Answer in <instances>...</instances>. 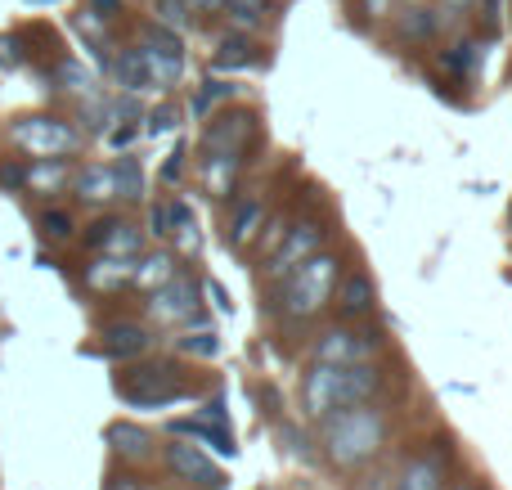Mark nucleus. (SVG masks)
Segmentation results:
<instances>
[{"label":"nucleus","instance_id":"39","mask_svg":"<svg viewBox=\"0 0 512 490\" xmlns=\"http://www.w3.org/2000/svg\"><path fill=\"white\" fill-rule=\"evenodd\" d=\"M90 14H99V18H117V14H122V0H90Z\"/></svg>","mask_w":512,"mask_h":490},{"label":"nucleus","instance_id":"38","mask_svg":"<svg viewBox=\"0 0 512 490\" xmlns=\"http://www.w3.org/2000/svg\"><path fill=\"white\" fill-rule=\"evenodd\" d=\"M135 135H140V126H117V131H108V144H113V149H126V144L135 140Z\"/></svg>","mask_w":512,"mask_h":490},{"label":"nucleus","instance_id":"28","mask_svg":"<svg viewBox=\"0 0 512 490\" xmlns=\"http://www.w3.org/2000/svg\"><path fill=\"white\" fill-rule=\"evenodd\" d=\"M225 9L239 27H261L270 18V0H225Z\"/></svg>","mask_w":512,"mask_h":490},{"label":"nucleus","instance_id":"37","mask_svg":"<svg viewBox=\"0 0 512 490\" xmlns=\"http://www.w3.org/2000/svg\"><path fill=\"white\" fill-rule=\"evenodd\" d=\"M180 171H185V149H180V144H176V153H171V158H167V167H162V180H167V185H171V180H180Z\"/></svg>","mask_w":512,"mask_h":490},{"label":"nucleus","instance_id":"8","mask_svg":"<svg viewBox=\"0 0 512 490\" xmlns=\"http://www.w3.org/2000/svg\"><path fill=\"white\" fill-rule=\"evenodd\" d=\"M149 311L158 315L162 324H194L198 320V288H194V279L176 275V279H167L162 288H153Z\"/></svg>","mask_w":512,"mask_h":490},{"label":"nucleus","instance_id":"26","mask_svg":"<svg viewBox=\"0 0 512 490\" xmlns=\"http://www.w3.org/2000/svg\"><path fill=\"white\" fill-rule=\"evenodd\" d=\"M113 180H117V198H144V167L140 158H131V153H122L113 167Z\"/></svg>","mask_w":512,"mask_h":490},{"label":"nucleus","instance_id":"27","mask_svg":"<svg viewBox=\"0 0 512 490\" xmlns=\"http://www.w3.org/2000/svg\"><path fill=\"white\" fill-rule=\"evenodd\" d=\"M261 221H265V207L261 203H243L239 212H234V221H230V243H248Z\"/></svg>","mask_w":512,"mask_h":490},{"label":"nucleus","instance_id":"44","mask_svg":"<svg viewBox=\"0 0 512 490\" xmlns=\"http://www.w3.org/2000/svg\"><path fill=\"white\" fill-rule=\"evenodd\" d=\"M104 490H140V482H135V477H113Z\"/></svg>","mask_w":512,"mask_h":490},{"label":"nucleus","instance_id":"19","mask_svg":"<svg viewBox=\"0 0 512 490\" xmlns=\"http://www.w3.org/2000/svg\"><path fill=\"white\" fill-rule=\"evenodd\" d=\"M337 306L342 315H369L373 311V284L369 275H351V279H337Z\"/></svg>","mask_w":512,"mask_h":490},{"label":"nucleus","instance_id":"45","mask_svg":"<svg viewBox=\"0 0 512 490\" xmlns=\"http://www.w3.org/2000/svg\"><path fill=\"white\" fill-rule=\"evenodd\" d=\"M405 5H427V0H405Z\"/></svg>","mask_w":512,"mask_h":490},{"label":"nucleus","instance_id":"10","mask_svg":"<svg viewBox=\"0 0 512 490\" xmlns=\"http://www.w3.org/2000/svg\"><path fill=\"white\" fill-rule=\"evenodd\" d=\"M86 243H90V248H99L104 257H131V261H140L144 234L135 230V225H126V221H95V225H90V234H86Z\"/></svg>","mask_w":512,"mask_h":490},{"label":"nucleus","instance_id":"29","mask_svg":"<svg viewBox=\"0 0 512 490\" xmlns=\"http://www.w3.org/2000/svg\"><path fill=\"white\" fill-rule=\"evenodd\" d=\"M230 95H234L230 81H216V77L203 81V86H198V95H194V117H207L216 104H221V99H230Z\"/></svg>","mask_w":512,"mask_h":490},{"label":"nucleus","instance_id":"9","mask_svg":"<svg viewBox=\"0 0 512 490\" xmlns=\"http://www.w3.org/2000/svg\"><path fill=\"white\" fill-rule=\"evenodd\" d=\"M319 248H324V230H319V225H297V230H288V234H283V243L274 248L270 275H274V279L288 275L292 266H301L306 257H315Z\"/></svg>","mask_w":512,"mask_h":490},{"label":"nucleus","instance_id":"20","mask_svg":"<svg viewBox=\"0 0 512 490\" xmlns=\"http://www.w3.org/2000/svg\"><path fill=\"white\" fill-rule=\"evenodd\" d=\"M77 194L86 203H104V198H117V180H113V167L95 162V167H81L77 171Z\"/></svg>","mask_w":512,"mask_h":490},{"label":"nucleus","instance_id":"1","mask_svg":"<svg viewBox=\"0 0 512 490\" xmlns=\"http://www.w3.org/2000/svg\"><path fill=\"white\" fill-rule=\"evenodd\" d=\"M382 437H387V423H382V410H373L369 401L342 405V410H333L324 419L328 464L342 468V473H355V468L369 464L382 450Z\"/></svg>","mask_w":512,"mask_h":490},{"label":"nucleus","instance_id":"47","mask_svg":"<svg viewBox=\"0 0 512 490\" xmlns=\"http://www.w3.org/2000/svg\"><path fill=\"white\" fill-rule=\"evenodd\" d=\"M508 221H512V212H508Z\"/></svg>","mask_w":512,"mask_h":490},{"label":"nucleus","instance_id":"11","mask_svg":"<svg viewBox=\"0 0 512 490\" xmlns=\"http://www.w3.org/2000/svg\"><path fill=\"white\" fill-rule=\"evenodd\" d=\"M167 464H171V473H176V477H185V482H194V486H207V490L225 486V473H221V468H216L212 459L203 455V450L185 446V441H176V446H167Z\"/></svg>","mask_w":512,"mask_h":490},{"label":"nucleus","instance_id":"25","mask_svg":"<svg viewBox=\"0 0 512 490\" xmlns=\"http://www.w3.org/2000/svg\"><path fill=\"white\" fill-rule=\"evenodd\" d=\"M216 72H225V68H252L256 63V45L248 41V36H225L221 41V50H216Z\"/></svg>","mask_w":512,"mask_h":490},{"label":"nucleus","instance_id":"2","mask_svg":"<svg viewBox=\"0 0 512 490\" xmlns=\"http://www.w3.org/2000/svg\"><path fill=\"white\" fill-rule=\"evenodd\" d=\"M373 392H378V374L369 365H324V360H315V369L301 383V405L315 423H324L333 410L369 401Z\"/></svg>","mask_w":512,"mask_h":490},{"label":"nucleus","instance_id":"18","mask_svg":"<svg viewBox=\"0 0 512 490\" xmlns=\"http://www.w3.org/2000/svg\"><path fill=\"white\" fill-rule=\"evenodd\" d=\"M113 77L122 90H131V95H140V90H153V77H149V63H144L140 45L135 50H122L113 59Z\"/></svg>","mask_w":512,"mask_h":490},{"label":"nucleus","instance_id":"36","mask_svg":"<svg viewBox=\"0 0 512 490\" xmlns=\"http://www.w3.org/2000/svg\"><path fill=\"white\" fill-rule=\"evenodd\" d=\"M171 126H176V108H158V113L149 117V131H153V135L171 131Z\"/></svg>","mask_w":512,"mask_h":490},{"label":"nucleus","instance_id":"3","mask_svg":"<svg viewBox=\"0 0 512 490\" xmlns=\"http://www.w3.org/2000/svg\"><path fill=\"white\" fill-rule=\"evenodd\" d=\"M337 279H342L337 257H328V252L319 248L315 257H306L301 266H292L288 275H279V311L288 315V320H310V315H319L333 302Z\"/></svg>","mask_w":512,"mask_h":490},{"label":"nucleus","instance_id":"21","mask_svg":"<svg viewBox=\"0 0 512 490\" xmlns=\"http://www.w3.org/2000/svg\"><path fill=\"white\" fill-rule=\"evenodd\" d=\"M441 68L450 72V77H459V81L477 77V68H481V41H459V45H450V50L441 54Z\"/></svg>","mask_w":512,"mask_h":490},{"label":"nucleus","instance_id":"23","mask_svg":"<svg viewBox=\"0 0 512 490\" xmlns=\"http://www.w3.org/2000/svg\"><path fill=\"white\" fill-rule=\"evenodd\" d=\"M108 441H113V450L122 459H144L149 455V432L135 428V423H113V428H108Z\"/></svg>","mask_w":512,"mask_h":490},{"label":"nucleus","instance_id":"33","mask_svg":"<svg viewBox=\"0 0 512 490\" xmlns=\"http://www.w3.org/2000/svg\"><path fill=\"white\" fill-rule=\"evenodd\" d=\"M59 77H63V86H68L72 95H90V72H81L77 63H63Z\"/></svg>","mask_w":512,"mask_h":490},{"label":"nucleus","instance_id":"41","mask_svg":"<svg viewBox=\"0 0 512 490\" xmlns=\"http://www.w3.org/2000/svg\"><path fill=\"white\" fill-rule=\"evenodd\" d=\"M499 9H504V0H486V27H490V32H499V23H504V14H499Z\"/></svg>","mask_w":512,"mask_h":490},{"label":"nucleus","instance_id":"17","mask_svg":"<svg viewBox=\"0 0 512 490\" xmlns=\"http://www.w3.org/2000/svg\"><path fill=\"white\" fill-rule=\"evenodd\" d=\"M239 153H207L203 162V180L216 198H230L234 194V180H239Z\"/></svg>","mask_w":512,"mask_h":490},{"label":"nucleus","instance_id":"13","mask_svg":"<svg viewBox=\"0 0 512 490\" xmlns=\"http://www.w3.org/2000/svg\"><path fill=\"white\" fill-rule=\"evenodd\" d=\"M391 490H445V459L436 455V450L414 455L405 468H400V477Z\"/></svg>","mask_w":512,"mask_h":490},{"label":"nucleus","instance_id":"31","mask_svg":"<svg viewBox=\"0 0 512 490\" xmlns=\"http://www.w3.org/2000/svg\"><path fill=\"white\" fill-rule=\"evenodd\" d=\"M180 351L185 356H216L221 342H216V333H189V338H180Z\"/></svg>","mask_w":512,"mask_h":490},{"label":"nucleus","instance_id":"24","mask_svg":"<svg viewBox=\"0 0 512 490\" xmlns=\"http://www.w3.org/2000/svg\"><path fill=\"white\" fill-rule=\"evenodd\" d=\"M400 32H405L409 41H432V36L441 32V14L427 5H409L405 18H400Z\"/></svg>","mask_w":512,"mask_h":490},{"label":"nucleus","instance_id":"43","mask_svg":"<svg viewBox=\"0 0 512 490\" xmlns=\"http://www.w3.org/2000/svg\"><path fill=\"white\" fill-rule=\"evenodd\" d=\"M387 9H391V0H364V14L369 18H387Z\"/></svg>","mask_w":512,"mask_h":490},{"label":"nucleus","instance_id":"15","mask_svg":"<svg viewBox=\"0 0 512 490\" xmlns=\"http://www.w3.org/2000/svg\"><path fill=\"white\" fill-rule=\"evenodd\" d=\"M171 432H180V437H194V441H207V446L216 450V455H225V459H234V432L225 428V423H216V419H180V423H171Z\"/></svg>","mask_w":512,"mask_h":490},{"label":"nucleus","instance_id":"4","mask_svg":"<svg viewBox=\"0 0 512 490\" xmlns=\"http://www.w3.org/2000/svg\"><path fill=\"white\" fill-rule=\"evenodd\" d=\"M140 54H144V63H149L153 90H167V86H176V81H180V72H185V54H180V32H176V27L149 23V27H144Z\"/></svg>","mask_w":512,"mask_h":490},{"label":"nucleus","instance_id":"12","mask_svg":"<svg viewBox=\"0 0 512 490\" xmlns=\"http://www.w3.org/2000/svg\"><path fill=\"white\" fill-rule=\"evenodd\" d=\"M252 131H256L252 113H225L207 126L203 144H207V153H243V144L252 140Z\"/></svg>","mask_w":512,"mask_h":490},{"label":"nucleus","instance_id":"5","mask_svg":"<svg viewBox=\"0 0 512 490\" xmlns=\"http://www.w3.org/2000/svg\"><path fill=\"white\" fill-rule=\"evenodd\" d=\"M14 140L32 158H63V153L77 149V131L68 122H59V117H18Z\"/></svg>","mask_w":512,"mask_h":490},{"label":"nucleus","instance_id":"7","mask_svg":"<svg viewBox=\"0 0 512 490\" xmlns=\"http://www.w3.org/2000/svg\"><path fill=\"white\" fill-rule=\"evenodd\" d=\"M373 351H378V338L364 329H351V324L328 329L315 342V360H324V365H369Z\"/></svg>","mask_w":512,"mask_h":490},{"label":"nucleus","instance_id":"34","mask_svg":"<svg viewBox=\"0 0 512 490\" xmlns=\"http://www.w3.org/2000/svg\"><path fill=\"white\" fill-rule=\"evenodd\" d=\"M27 171H32V167H23V162H9V167H0V185H9V189L27 185Z\"/></svg>","mask_w":512,"mask_h":490},{"label":"nucleus","instance_id":"40","mask_svg":"<svg viewBox=\"0 0 512 490\" xmlns=\"http://www.w3.org/2000/svg\"><path fill=\"white\" fill-rule=\"evenodd\" d=\"M185 5H189V14H221L225 0H185Z\"/></svg>","mask_w":512,"mask_h":490},{"label":"nucleus","instance_id":"6","mask_svg":"<svg viewBox=\"0 0 512 490\" xmlns=\"http://www.w3.org/2000/svg\"><path fill=\"white\" fill-rule=\"evenodd\" d=\"M117 392H122V401L149 410V405L180 401V396H185V383H180L167 365H144V369H135V374H126L122 383H117Z\"/></svg>","mask_w":512,"mask_h":490},{"label":"nucleus","instance_id":"35","mask_svg":"<svg viewBox=\"0 0 512 490\" xmlns=\"http://www.w3.org/2000/svg\"><path fill=\"white\" fill-rule=\"evenodd\" d=\"M149 225H153V234H158V239H167V234H171V203H162V207H153V216H149Z\"/></svg>","mask_w":512,"mask_h":490},{"label":"nucleus","instance_id":"46","mask_svg":"<svg viewBox=\"0 0 512 490\" xmlns=\"http://www.w3.org/2000/svg\"><path fill=\"white\" fill-rule=\"evenodd\" d=\"M36 5H50V0H36Z\"/></svg>","mask_w":512,"mask_h":490},{"label":"nucleus","instance_id":"30","mask_svg":"<svg viewBox=\"0 0 512 490\" xmlns=\"http://www.w3.org/2000/svg\"><path fill=\"white\" fill-rule=\"evenodd\" d=\"M153 14H158L162 27H176V32L189 23V5H185V0H153Z\"/></svg>","mask_w":512,"mask_h":490},{"label":"nucleus","instance_id":"42","mask_svg":"<svg viewBox=\"0 0 512 490\" xmlns=\"http://www.w3.org/2000/svg\"><path fill=\"white\" fill-rule=\"evenodd\" d=\"M472 5H477V0H441V18H445V14H450V18H454V14H468Z\"/></svg>","mask_w":512,"mask_h":490},{"label":"nucleus","instance_id":"14","mask_svg":"<svg viewBox=\"0 0 512 490\" xmlns=\"http://www.w3.org/2000/svg\"><path fill=\"white\" fill-rule=\"evenodd\" d=\"M149 342L153 338L140 329V324H108L99 351H104L108 360H131V356H144V351H149Z\"/></svg>","mask_w":512,"mask_h":490},{"label":"nucleus","instance_id":"22","mask_svg":"<svg viewBox=\"0 0 512 490\" xmlns=\"http://www.w3.org/2000/svg\"><path fill=\"white\" fill-rule=\"evenodd\" d=\"M176 275H180L176 261H171L167 252H153V257H144L140 266H135V279H131V284H140V288H149V293H153V288H162L167 279H176Z\"/></svg>","mask_w":512,"mask_h":490},{"label":"nucleus","instance_id":"16","mask_svg":"<svg viewBox=\"0 0 512 490\" xmlns=\"http://www.w3.org/2000/svg\"><path fill=\"white\" fill-rule=\"evenodd\" d=\"M135 279V261L131 257H99L95 266L86 270V284L99 288V293H117L122 284Z\"/></svg>","mask_w":512,"mask_h":490},{"label":"nucleus","instance_id":"32","mask_svg":"<svg viewBox=\"0 0 512 490\" xmlns=\"http://www.w3.org/2000/svg\"><path fill=\"white\" fill-rule=\"evenodd\" d=\"M41 230L50 234V239H68V234H72V216L68 212H54V207H50V212H41Z\"/></svg>","mask_w":512,"mask_h":490}]
</instances>
